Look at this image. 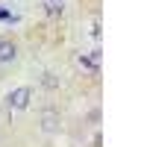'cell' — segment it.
Listing matches in <instances>:
<instances>
[{
  "label": "cell",
  "instance_id": "obj_6",
  "mask_svg": "<svg viewBox=\"0 0 147 147\" xmlns=\"http://www.w3.org/2000/svg\"><path fill=\"white\" fill-rule=\"evenodd\" d=\"M44 85H47V88H53V85H56V80H53V74H44Z\"/></svg>",
  "mask_w": 147,
  "mask_h": 147
},
{
  "label": "cell",
  "instance_id": "obj_2",
  "mask_svg": "<svg viewBox=\"0 0 147 147\" xmlns=\"http://www.w3.org/2000/svg\"><path fill=\"white\" fill-rule=\"evenodd\" d=\"M15 59H18V44L12 38H3L0 41V62L9 65V62H15Z\"/></svg>",
  "mask_w": 147,
  "mask_h": 147
},
{
  "label": "cell",
  "instance_id": "obj_5",
  "mask_svg": "<svg viewBox=\"0 0 147 147\" xmlns=\"http://www.w3.org/2000/svg\"><path fill=\"white\" fill-rule=\"evenodd\" d=\"M47 12H50V15H59V12H62V3H56V0H47Z\"/></svg>",
  "mask_w": 147,
  "mask_h": 147
},
{
  "label": "cell",
  "instance_id": "obj_7",
  "mask_svg": "<svg viewBox=\"0 0 147 147\" xmlns=\"http://www.w3.org/2000/svg\"><path fill=\"white\" fill-rule=\"evenodd\" d=\"M56 3H62V0H56Z\"/></svg>",
  "mask_w": 147,
  "mask_h": 147
},
{
  "label": "cell",
  "instance_id": "obj_3",
  "mask_svg": "<svg viewBox=\"0 0 147 147\" xmlns=\"http://www.w3.org/2000/svg\"><path fill=\"white\" fill-rule=\"evenodd\" d=\"M41 129L44 132H56L59 129V112L56 109H44L41 112Z\"/></svg>",
  "mask_w": 147,
  "mask_h": 147
},
{
  "label": "cell",
  "instance_id": "obj_4",
  "mask_svg": "<svg viewBox=\"0 0 147 147\" xmlns=\"http://www.w3.org/2000/svg\"><path fill=\"white\" fill-rule=\"evenodd\" d=\"M80 65L88 68V71H97L100 68V50H91L88 56H80Z\"/></svg>",
  "mask_w": 147,
  "mask_h": 147
},
{
  "label": "cell",
  "instance_id": "obj_1",
  "mask_svg": "<svg viewBox=\"0 0 147 147\" xmlns=\"http://www.w3.org/2000/svg\"><path fill=\"white\" fill-rule=\"evenodd\" d=\"M30 100H32V88H30V85H21V88L9 91V97H6L9 109H15V112H24V109L30 106Z\"/></svg>",
  "mask_w": 147,
  "mask_h": 147
}]
</instances>
